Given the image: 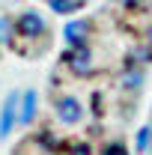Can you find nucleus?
<instances>
[{"mask_svg":"<svg viewBox=\"0 0 152 155\" xmlns=\"http://www.w3.org/2000/svg\"><path fill=\"white\" fill-rule=\"evenodd\" d=\"M18 33L21 36H27V39H33V36H42L45 30H48V24H45V18L39 15V12H24L18 18Z\"/></svg>","mask_w":152,"mask_h":155,"instance_id":"4","label":"nucleus"},{"mask_svg":"<svg viewBox=\"0 0 152 155\" xmlns=\"http://www.w3.org/2000/svg\"><path fill=\"white\" fill-rule=\"evenodd\" d=\"M48 3H51V9L57 15H72V12H78V6H81V0H48Z\"/></svg>","mask_w":152,"mask_h":155,"instance_id":"7","label":"nucleus"},{"mask_svg":"<svg viewBox=\"0 0 152 155\" xmlns=\"http://www.w3.org/2000/svg\"><path fill=\"white\" fill-rule=\"evenodd\" d=\"M119 3H125V6H134V3H137V0H119Z\"/></svg>","mask_w":152,"mask_h":155,"instance_id":"13","label":"nucleus"},{"mask_svg":"<svg viewBox=\"0 0 152 155\" xmlns=\"http://www.w3.org/2000/svg\"><path fill=\"white\" fill-rule=\"evenodd\" d=\"M140 84H143V75H140V72H131V75L122 78V87H125V90H128V87H131V90H140Z\"/></svg>","mask_w":152,"mask_h":155,"instance_id":"8","label":"nucleus"},{"mask_svg":"<svg viewBox=\"0 0 152 155\" xmlns=\"http://www.w3.org/2000/svg\"><path fill=\"white\" fill-rule=\"evenodd\" d=\"M63 60L69 63V69H72V72H78V75H90V72H93V54H90V48H87V45L72 48Z\"/></svg>","mask_w":152,"mask_h":155,"instance_id":"3","label":"nucleus"},{"mask_svg":"<svg viewBox=\"0 0 152 155\" xmlns=\"http://www.w3.org/2000/svg\"><path fill=\"white\" fill-rule=\"evenodd\" d=\"M101 155H128V152H125L122 146H116V143H114V146H107V149H104Z\"/></svg>","mask_w":152,"mask_h":155,"instance_id":"12","label":"nucleus"},{"mask_svg":"<svg viewBox=\"0 0 152 155\" xmlns=\"http://www.w3.org/2000/svg\"><path fill=\"white\" fill-rule=\"evenodd\" d=\"M137 152H149V125L137 131Z\"/></svg>","mask_w":152,"mask_h":155,"instance_id":"9","label":"nucleus"},{"mask_svg":"<svg viewBox=\"0 0 152 155\" xmlns=\"http://www.w3.org/2000/svg\"><path fill=\"white\" fill-rule=\"evenodd\" d=\"M36 93L33 90H27L24 96H21V107H18V122L21 125H30L33 122V116H36Z\"/></svg>","mask_w":152,"mask_h":155,"instance_id":"6","label":"nucleus"},{"mask_svg":"<svg viewBox=\"0 0 152 155\" xmlns=\"http://www.w3.org/2000/svg\"><path fill=\"white\" fill-rule=\"evenodd\" d=\"M149 152H152V125H149Z\"/></svg>","mask_w":152,"mask_h":155,"instance_id":"14","label":"nucleus"},{"mask_svg":"<svg viewBox=\"0 0 152 155\" xmlns=\"http://www.w3.org/2000/svg\"><path fill=\"white\" fill-rule=\"evenodd\" d=\"M18 107H21V96L12 93V96L6 98V104H3V114H0V140H6V137L12 134V128L18 122Z\"/></svg>","mask_w":152,"mask_h":155,"instance_id":"2","label":"nucleus"},{"mask_svg":"<svg viewBox=\"0 0 152 155\" xmlns=\"http://www.w3.org/2000/svg\"><path fill=\"white\" fill-rule=\"evenodd\" d=\"M87 33H90V24H87V21H69L66 30H63V36H66V42H69L72 48L87 45Z\"/></svg>","mask_w":152,"mask_h":155,"instance_id":"5","label":"nucleus"},{"mask_svg":"<svg viewBox=\"0 0 152 155\" xmlns=\"http://www.w3.org/2000/svg\"><path fill=\"white\" fill-rule=\"evenodd\" d=\"M54 114L63 125H78L81 119H84V107H81V101L75 96H63L54 101Z\"/></svg>","mask_w":152,"mask_h":155,"instance_id":"1","label":"nucleus"},{"mask_svg":"<svg viewBox=\"0 0 152 155\" xmlns=\"http://www.w3.org/2000/svg\"><path fill=\"white\" fill-rule=\"evenodd\" d=\"M69 155H93V152H90V146H87V143H72Z\"/></svg>","mask_w":152,"mask_h":155,"instance_id":"11","label":"nucleus"},{"mask_svg":"<svg viewBox=\"0 0 152 155\" xmlns=\"http://www.w3.org/2000/svg\"><path fill=\"white\" fill-rule=\"evenodd\" d=\"M9 33H12V24H9V18H0V42H6V39H9Z\"/></svg>","mask_w":152,"mask_h":155,"instance_id":"10","label":"nucleus"}]
</instances>
